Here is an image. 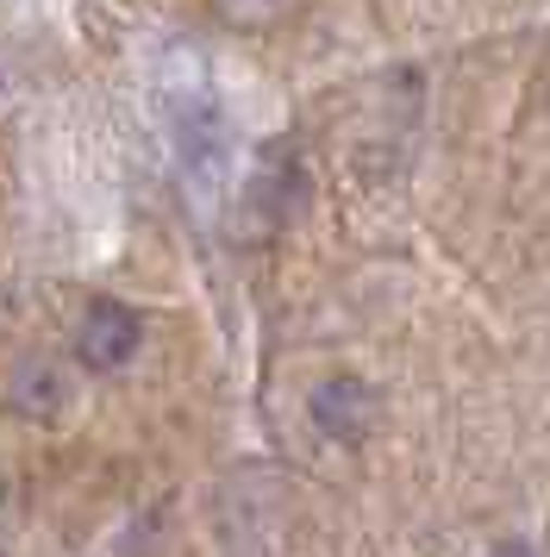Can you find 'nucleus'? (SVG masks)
<instances>
[{
  "label": "nucleus",
  "instance_id": "obj_1",
  "mask_svg": "<svg viewBox=\"0 0 550 557\" xmlns=\"http://www.w3.org/2000/svg\"><path fill=\"white\" fill-rule=\"evenodd\" d=\"M138 345H145V320L125 301L100 295V301L82 307V320H75V357H82L88 370L113 376V370H125V363L138 357Z\"/></svg>",
  "mask_w": 550,
  "mask_h": 557
},
{
  "label": "nucleus",
  "instance_id": "obj_2",
  "mask_svg": "<svg viewBox=\"0 0 550 557\" xmlns=\"http://www.w3.org/2000/svg\"><path fill=\"white\" fill-rule=\"evenodd\" d=\"M307 413H313V426L325 432V438H370L375 413H382V395H375L363 376H325L320 388H313V401H307Z\"/></svg>",
  "mask_w": 550,
  "mask_h": 557
},
{
  "label": "nucleus",
  "instance_id": "obj_3",
  "mask_svg": "<svg viewBox=\"0 0 550 557\" xmlns=\"http://www.w3.org/2000/svg\"><path fill=\"white\" fill-rule=\"evenodd\" d=\"M63 395H70V388H63V376H57V370H50V363H20V370H13V407H20V413H57V407H63Z\"/></svg>",
  "mask_w": 550,
  "mask_h": 557
},
{
  "label": "nucleus",
  "instance_id": "obj_4",
  "mask_svg": "<svg viewBox=\"0 0 550 557\" xmlns=\"http://www.w3.org/2000/svg\"><path fill=\"white\" fill-rule=\"evenodd\" d=\"M300 0H213V20L232 32H270L295 13Z\"/></svg>",
  "mask_w": 550,
  "mask_h": 557
},
{
  "label": "nucleus",
  "instance_id": "obj_5",
  "mask_svg": "<svg viewBox=\"0 0 550 557\" xmlns=\"http://www.w3.org/2000/svg\"><path fill=\"white\" fill-rule=\"evenodd\" d=\"M488 557H538V552H532V545H520V539H507V545H495Z\"/></svg>",
  "mask_w": 550,
  "mask_h": 557
}]
</instances>
